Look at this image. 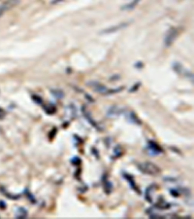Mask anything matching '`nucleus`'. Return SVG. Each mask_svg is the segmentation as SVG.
<instances>
[{"instance_id":"obj_16","label":"nucleus","mask_w":194,"mask_h":219,"mask_svg":"<svg viewBox=\"0 0 194 219\" xmlns=\"http://www.w3.org/2000/svg\"><path fill=\"white\" fill-rule=\"evenodd\" d=\"M52 93L56 97V99H62L64 96V93L61 91V90H50Z\"/></svg>"},{"instance_id":"obj_12","label":"nucleus","mask_w":194,"mask_h":219,"mask_svg":"<svg viewBox=\"0 0 194 219\" xmlns=\"http://www.w3.org/2000/svg\"><path fill=\"white\" fill-rule=\"evenodd\" d=\"M104 190H105V192H106L107 194H110L112 192V190H113V184L107 179V177H105L104 178Z\"/></svg>"},{"instance_id":"obj_1","label":"nucleus","mask_w":194,"mask_h":219,"mask_svg":"<svg viewBox=\"0 0 194 219\" xmlns=\"http://www.w3.org/2000/svg\"><path fill=\"white\" fill-rule=\"evenodd\" d=\"M138 170L141 173L149 175H157L160 173V169L153 163L146 162V163H139L137 164Z\"/></svg>"},{"instance_id":"obj_10","label":"nucleus","mask_w":194,"mask_h":219,"mask_svg":"<svg viewBox=\"0 0 194 219\" xmlns=\"http://www.w3.org/2000/svg\"><path fill=\"white\" fill-rule=\"evenodd\" d=\"M141 1V0H132L131 2L129 3H127L126 5H124L122 6L121 9L122 10H125V11H129V10H133L134 8L136 7L139 4V2Z\"/></svg>"},{"instance_id":"obj_21","label":"nucleus","mask_w":194,"mask_h":219,"mask_svg":"<svg viewBox=\"0 0 194 219\" xmlns=\"http://www.w3.org/2000/svg\"><path fill=\"white\" fill-rule=\"evenodd\" d=\"M140 87V83H138V84H136V85H134V87L132 88V89H130V92H134L135 90H137L138 88Z\"/></svg>"},{"instance_id":"obj_14","label":"nucleus","mask_w":194,"mask_h":219,"mask_svg":"<svg viewBox=\"0 0 194 219\" xmlns=\"http://www.w3.org/2000/svg\"><path fill=\"white\" fill-rule=\"evenodd\" d=\"M153 189H155V185L153 184V185H150L149 187H147V190H146V192H145V198H146V200L149 202V203H150V204H153V199H151V197H150V190H153Z\"/></svg>"},{"instance_id":"obj_4","label":"nucleus","mask_w":194,"mask_h":219,"mask_svg":"<svg viewBox=\"0 0 194 219\" xmlns=\"http://www.w3.org/2000/svg\"><path fill=\"white\" fill-rule=\"evenodd\" d=\"M87 85H88V86H90V87L93 89V91H95V92H97V93H101V95H107V93H108L109 89H107L104 85H102L101 83H99V82L90 81V82H88Z\"/></svg>"},{"instance_id":"obj_19","label":"nucleus","mask_w":194,"mask_h":219,"mask_svg":"<svg viewBox=\"0 0 194 219\" xmlns=\"http://www.w3.org/2000/svg\"><path fill=\"white\" fill-rule=\"evenodd\" d=\"M170 193L172 194L173 197H178V196H180V193H178L177 190H174V189L173 190H170Z\"/></svg>"},{"instance_id":"obj_15","label":"nucleus","mask_w":194,"mask_h":219,"mask_svg":"<svg viewBox=\"0 0 194 219\" xmlns=\"http://www.w3.org/2000/svg\"><path fill=\"white\" fill-rule=\"evenodd\" d=\"M16 216L18 218H25L27 216V212L25 209L23 208H19L17 210V213H16Z\"/></svg>"},{"instance_id":"obj_6","label":"nucleus","mask_w":194,"mask_h":219,"mask_svg":"<svg viewBox=\"0 0 194 219\" xmlns=\"http://www.w3.org/2000/svg\"><path fill=\"white\" fill-rule=\"evenodd\" d=\"M129 25L128 22H121V23H118V25H114V26H111V27H108V28L102 30V32L101 33H105V34H108V33H112V32H116V31H119L123 28H125V27Z\"/></svg>"},{"instance_id":"obj_18","label":"nucleus","mask_w":194,"mask_h":219,"mask_svg":"<svg viewBox=\"0 0 194 219\" xmlns=\"http://www.w3.org/2000/svg\"><path fill=\"white\" fill-rule=\"evenodd\" d=\"M32 99L36 101L37 103H39V104H42L43 103V99H41L40 96H32Z\"/></svg>"},{"instance_id":"obj_2","label":"nucleus","mask_w":194,"mask_h":219,"mask_svg":"<svg viewBox=\"0 0 194 219\" xmlns=\"http://www.w3.org/2000/svg\"><path fill=\"white\" fill-rule=\"evenodd\" d=\"M178 35V31L175 27H171V28L167 31V33L164 37V45L165 47H170L175 42Z\"/></svg>"},{"instance_id":"obj_22","label":"nucleus","mask_w":194,"mask_h":219,"mask_svg":"<svg viewBox=\"0 0 194 219\" xmlns=\"http://www.w3.org/2000/svg\"><path fill=\"white\" fill-rule=\"evenodd\" d=\"M62 1H64V0H53L52 2H50V4H57V3H60V2H62Z\"/></svg>"},{"instance_id":"obj_8","label":"nucleus","mask_w":194,"mask_h":219,"mask_svg":"<svg viewBox=\"0 0 194 219\" xmlns=\"http://www.w3.org/2000/svg\"><path fill=\"white\" fill-rule=\"evenodd\" d=\"M123 112V109L119 108L118 106H112L110 107V109L108 110V116H111V117H115V116H118L120 115L121 113Z\"/></svg>"},{"instance_id":"obj_24","label":"nucleus","mask_w":194,"mask_h":219,"mask_svg":"<svg viewBox=\"0 0 194 219\" xmlns=\"http://www.w3.org/2000/svg\"><path fill=\"white\" fill-rule=\"evenodd\" d=\"M0 208H2V209H5L6 208V205L4 204L3 202H1V201H0Z\"/></svg>"},{"instance_id":"obj_11","label":"nucleus","mask_w":194,"mask_h":219,"mask_svg":"<svg viewBox=\"0 0 194 219\" xmlns=\"http://www.w3.org/2000/svg\"><path fill=\"white\" fill-rule=\"evenodd\" d=\"M154 208L159 209H169L171 208V205L169 203L165 202L162 198V202H158L154 205Z\"/></svg>"},{"instance_id":"obj_20","label":"nucleus","mask_w":194,"mask_h":219,"mask_svg":"<svg viewBox=\"0 0 194 219\" xmlns=\"http://www.w3.org/2000/svg\"><path fill=\"white\" fill-rule=\"evenodd\" d=\"M4 116H5V111L2 108H0V119H3Z\"/></svg>"},{"instance_id":"obj_17","label":"nucleus","mask_w":194,"mask_h":219,"mask_svg":"<svg viewBox=\"0 0 194 219\" xmlns=\"http://www.w3.org/2000/svg\"><path fill=\"white\" fill-rule=\"evenodd\" d=\"M25 192H26V194H27L26 196L29 198V200H30L31 202H32V204H35V203H36V200H35V199H33V196L29 193V191H28V190H25Z\"/></svg>"},{"instance_id":"obj_3","label":"nucleus","mask_w":194,"mask_h":219,"mask_svg":"<svg viewBox=\"0 0 194 219\" xmlns=\"http://www.w3.org/2000/svg\"><path fill=\"white\" fill-rule=\"evenodd\" d=\"M147 151L150 152V155L155 156L158 154H162L163 153V149L161 148L160 145H158L156 142L153 141V140H150L149 143H147Z\"/></svg>"},{"instance_id":"obj_5","label":"nucleus","mask_w":194,"mask_h":219,"mask_svg":"<svg viewBox=\"0 0 194 219\" xmlns=\"http://www.w3.org/2000/svg\"><path fill=\"white\" fill-rule=\"evenodd\" d=\"M81 112H83V115L84 116V118L87 120V122H88L89 124H90L93 128H95L96 130H98V131H101V130H102V129L100 128L99 125L95 122V120L91 117L90 113H89V112L87 110V107H85V105H83V107H81Z\"/></svg>"},{"instance_id":"obj_9","label":"nucleus","mask_w":194,"mask_h":219,"mask_svg":"<svg viewBox=\"0 0 194 219\" xmlns=\"http://www.w3.org/2000/svg\"><path fill=\"white\" fill-rule=\"evenodd\" d=\"M127 120L129 121L130 123H132V124H136V125H141L142 124L141 120L138 118L137 115H136L134 112H129V113H128Z\"/></svg>"},{"instance_id":"obj_23","label":"nucleus","mask_w":194,"mask_h":219,"mask_svg":"<svg viewBox=\"0 0 194 219\" xmlns=\"http://www.w3.org/2000/svg\"><path fill=\"white\" fill-rule=\"evenodd\" d=\"M5 9H6V7L5 6H0V15H1L4 11H5Z\"/></svg>"},{"instance_id":"obj_7","label":"nucleus","mask_w":194,"mask_h":219,"mask_svg":"<svg viewBox=\"0 0 194 219\" xmlns=\"http://www.w3.org/2000/svg\"><path fill=\"white\" fill-rule=\"evenodd\" d=\"M122 176H123L124 179H125V180L128 182V184L130 185V187H131V189H132V190H134L135 192H137L138 194H141V191H140V189L138 188L137 184H136V183H135L133 177H132V175L124 173L122 174Z\"/></svg>"},{"instance_id":"obj_13","label":"nucleus","mask_w":194,"mask_h":219,"mask_svg":"<svg viewBox=\"0 0 194 219\" xmlns=\"http://www.w3.org/2000/svg\"><path fill=\"white\" fill-rule=\"evenodd\" d=\"M44 110L47 114L52 115V114H54V113H56V108L53 104H48V105H44Z\"/></svg>"}]
</instances>
